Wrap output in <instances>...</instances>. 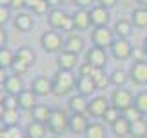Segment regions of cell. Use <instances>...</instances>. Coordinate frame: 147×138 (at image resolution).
Listing matches in <instances>:
<instances>
[{
  "mask_svg": "<svg viewBox=\"0 0 147 138\" xmlns=\"http://www.w3.org/2000/svg\"><path fill=\"white\" fill-rule=\"evenodd\" d=\"M15 58H18V60H22V62H26L27 66H33L35 64V53H33V49L31 47H27V45H24V47H20V49H16L15 51Z\"/></svg>",
  "mask_w": 147,
  "mask_h": 138,
  "instance_id": "cell-28",
  "label": "cell"
},
{
  "mask_svg": "<svg viewBox=\"0 0 147 138\" xmlns=\"http://www.w3.org/2000/svg\"><path fill=\"white\" fill-rule=\"evenodd\" d=\"M131 136L133 138H145L147 136V122L144 118L131 122Z\"/></svg>",
  "mask_w": 147,
  "mask_h": 138,
  "instance_id": "cell-29",
  "label": "cell"
},
{
  "mask_svg": "<svg viewBox=\"0 0 147 138\" xmlns=\"http://www.w3.org/2000/svg\"><path fill=\"white\" fill-rule=\"evenodd\" d=\"M115 34L118 38H129V34L133 31V22L131 20H125V18H120L115 24Z\"/></svg>",
  "mask_w": 147,
  "mask_h": 138,
  "instance_id": "cell-25",
  "label": "cell"
},
{
  "mask_svg": "<svg viewBox=\"0 0 147 138\" xmlns=\"http://www.w3.org/2000/svg\"><path fill=\"white\" fill-rule=\"evenodd\" d=\"M5 95H7V93H4V91L0 89V103H4V98H5Z\"/></svg>",
  "mask_w": 147,
  "mask_h": 138,
  "instance_id": "cell-53",
  "label": "cell"
},
{
  "mask_svg": "<svg viewBox=\"0 0 147 138\" xmlns=\"http://www.w3.org/2000/svg\"><path fill=\"white\" fill-rule=\"evenodd\" d=\"M145 138H147V136H145Z\"/></svg>",
  "mask_w": 147,
  "mask_h": 138,
  "instance_id": "cell-59",
  "label": "cell"
},
{
  "mask_svg": "<svg viewBox=\"0 0 147 138\" xmlns=\"http://www.w3.org/2000/svg\"><path fill=\"white\" fill-rule=\"evenodd\" d=\"M142 47H144V51H145V55H147V37L144 38V45H142Z\"/></svg>",
  "mask_w": 147,
  "mask_h": 138,
  "instance_id": "cell-55",
  "label": "cell"
},
{
  "mask_svg": "<svg viewBox=\"0 0 147 138\" xmlns=\"http://www.w3.org/2000/svg\"><path fill=\"white\" fill-rule=\"evenodd\" d=\"M49 7H51V5L47 4V0H40V2H36V4L31 7V11H33L35 15H47Z\"/></svg>",
  "mask_w": 147,
  "mask_h": 138,
  "instance_id": "cell-38",
  "label": "cell"
},
{
  "mask_svg": "<svg viewBox=\"0 0 147 138\" xmlns=\"http://www.w3.org/2000/svg\"><path fill=\"white\" fill-rule=\"evenodd\" d=\"M87 118H86V114L84 113H73L71 116H69V133L71 135H84L86 133V129H87Z\"/></svg>",
  "mask_w": 147,
  "mask_h": 138,
  "instance_id": "cell-9",
  "label": "cell"
},
{
  "mask_svg": "<svg viewBox=\"0 0 147 138\" xmlns=\"http://www.w3.org/2000/svg\"><path fill=\"white\" fill-rule=\"evenodd\" d=\"M5 133H7V138H24L26 135L22 133V129L18 125H13V127H5Z\"/></svg>",
  "mask_w": 147,
  "mask_h": 138,
  "instance_id": "cell-42",
  "label": "cell"
},
{
  "mask_svg": "<svg viewBox=\"0 0 147 138\" xmlns=\"http://www.w3.org/2000/svg\"><path fill=\"white\" fill-rule=\"evenodd\" d=\"M111 103L107 102L104 96H94V98H91V102H89V107H87V114H91L93 118H102L107 111V107H109Z\"/></svg>",
  "mask_w": 147,
  "mask_h": 138,
  "instance_id": "cell-14",
  "label": "cell"
},
{
  "mask_svg": "<svg viewBox=\"0 0 147 138\" xmlns=\"http://www.w3.org/2000/svg\"><path fill=\"white\" fill-rule=\"evenodd\" d=\"M0 5H5V7H11V0H0Z\"/></svg>",
  "mask_w": 147,
  "mask_h": 138,
  "instance_id": "cell-51",
  "label": "cell"
},
{
  "mask_svg": "<svg viewBox=\"0 0 147 138\" xmlns=\"http://www.w3.org/2000/svg\"><path fill=\"white\" fill-rule=\"evenodd\" d=\"M4 91L7 95H20L24 91V80L18 74H9L4 82Z\"/></svg>",
  "mask_w": 147,
  "mask_h": 138,
  "instance_id": "cell-15",
  "label": "cell"
},
{
  "mask_svg": "<svg viewBox=\"0 0 147 138\" xmlns=\"http://www.w3.org/2000/svg\"><path fill=\"white\" fill-rule=\"evenodd\" d=\"M24 7H27V4H26V0H11V9H16L20 13Z\"/></svg>",
  "mask_w": 147,
  "mask_h": 138,
  "instance_id": "cell-44",
  "label": "cell"
},
{
  "mask_svg": "<svg viewBox=\"0 0 147 138\" xmlns=\"http://www.w3.org/2000/svg\"><path fill=\"white\" fill-rule=\"evenodd\" d=\"M89 13H91V26L94 27H105L111 18L109 9L104 7V5H94V7H91Z\"/></svg>",
  "mask_w": 147,
  "mask_h": 138,
  "instance_id": "cell-11",
  "label": "cell"
},
{
  "mask_svg": "<svg viewBox=\"0 0 147 138\" xmlns=\"http://www.w3.org/2000/svg\"><path fill=\"white\" fill-rule=\"evenodd\" d=\"M67 125H69V116L65 114V111H62V109H53L51 118L47 122V129L53 135H64L65 131H69Z\"/></svg>",
  "mask_w": 147,
  "mask_h": 138,
  "instance_id": "cell-4",
  "label": "cell"
},
{
  "mask_svg": "<svg viewBox=\"0 0 147 138\" xmlns=\"http://www.w3.org/2000/svg\"><path fill=\"white\" fill-rule=\"evenodd\" d=\"M4 113H5V107H4V103H0V118H2Z\"/></svg>",
  "mask_w": 147,
  "mask_h": 138,
  "instance_id": "cell-54",
  "label": "cell"
},
{
  "mask_svg": "<svg viewBox=\"0 0 147 138\" xmlns=\"http://www.w3.org/2000/svg\"><path fill=\"white\" fill-rule=\"evenodd\" d=\"M47 4L51 5V7H55V9H56V7H58V5L62 4V0H47Z\"/></svg>",
  "mask_w": 147,
  "mask_h": 138,
  "instance_id": "cell-49",
  "label": "cell"
},
{
  "mask_svg": "<svg viewBox=\"0 0 147 138\" xmlns=\"http://www.w3.org/2000/svg\"><path fill=\"white\" fill-rule=\"evenodd\" d=\"M129 76L134 84L138 85H145L147 84V62L142 60V62H134L129 69Z\"/></svg>",
  "mask_w": 147,
  "mask_h": 138,
  "instance_id": "cell-10",
  "label": "cell"
},
{
  "mask_svg": "<svg viewBox=\"0 0 147 138\" xmlns=\"http://www.w3.org/2000/svg\"><path fill=\"white\" fill-rule=\"evenodd\" d=\"M144 55H145L144 47H142V49H140V47H133V55H131V58H133L134 62H142V60H144Z\"/></svg>",
  "mask_w": 147,
  "mask_h": 138,
  "instance_id": "cell-43",
  "label": "cell"
},
{
  "mask_svg": "<svg viewBox=\"0 0 147 138\" xmlns=\"http://www.w3.org/2000/svg\"><path fill=\"white\" fill-rule=\"evenodd\" d=\"M122 114H123V116H125V118L129 120V122H134V120H140V118H144L142 111H140V109H138L136 106H134V103H133L131 107H127V109H125V111H123Z\"/></svg>",
  "mask_w": 147,
  "mask_h": 138,
  "instance_id": "cell-35",
  "label": "cell"
},
{
  "mask_svg": "<svg viewBox=\"0 0 147 138\" xmlns=\"http://www.w3.org/2000/svg\"><path fill=\"white\" fill-rule=\"evenodd\" d=\"M91 40L96 47H111L113 42L116 40L115 31H111L109 27H94L91 33Z\"/></svg>",
  "mask_w": 147,
  "mask_h": 138,
  "instance_id": "cell-5",
  "label": "cell"
},
{
  "mask_svg": "<svg viewBox=\"0 0 147 138\" xmlns=\"http://www.w3.org/2000/svg\"><path fill=\"white\" fill-rule=\"evenodd\" d=\"M9 20H11V7L0 5V27H4Z\"/></svg>",
  "mask_w": 147,
  "mask_h": 138,
  "instance_id": "cell-41",
  "label": "cell"
},
{
  "mask_svg": "<svg viewBox=\"0 0 147 138\" xmlns=\"http://www.w3.org/2000/svg\"><path fill=\"white\" fill-rule=\"evenodd\" d=\"M64 51H69V53H75V55H80L84 51V38L76 33H71L67 37L65 44H64Z\"/></svg>",
  "mask_w": 147,
  "mask_h": 138,
  "instance_id": "cell-18",
  "label": "cell"
},
{
  "mask_svg": "<svg viewBox=\"0 0 147 138\" xmlns=\"http://www.w3.org/2000/svg\"><path fill=\"white\" fill-rule=\"evenodd\" d=\"M58 69H64V71H73L76 67L78 62V55L69 53V51H60L58 53Z\"/></svg>",
  "mask_w": 147,
  "mask_h": 138,
  "instance_id": "cell-17",
  "label": "cell"
},
{
  "mask_svg": "<svg viewBox=\"0 0 147 138\" xmlns=\"http://www.w3.org/2000/svg\"><path fill=\"white\" fill-rule=\"evenodd\" d=\"M120 113H122L120 109H116L115 106H109V107H107V111H105V114H104V116H102V118L105 120V124H115L116 120L122 116Z\"/></svg>",
  "mask_w": 147,
  "mask_h": 138,
  "instance_id": "cell-34",
  "label": "cell"
},
{
  "mask_svg": "<svg viewBox=\"0 0 147 138\" xmlns=\"http://www.w3.org/2000/svg\"><path fill=\"white\" fill-rule=\"evenodd\" d=\"M13 62H15V53H13V51L7 49V47L0 49V67L7 69V67L13 66Z\"/></svg>",
  "mask_w": 147,
  "mask_h": 138,
  "instance_id": "cell-33",
  "label": "cell"
},
{
  "mask_svg": "<svg viewBox=\"0 0 147 138\" xmlns=\"http://www.w3.org/2000/svg\"><path fill=\"white\" fill-rule=\"evenodd\" d=\"M111 133L115 135L116 138H125V136H129L131 135V122H129V120L123 116L118 118L115 124H111Z\"/></svg>",
  "mask_w": 147,
  "mask_h": 138,
  "instance_id": "cell-16",
  "label": "cell"
},
{
  "mask_svg": "<svg viewBox=\"0 0 147 138\" xmlns=\"http://www.w3.org/2000/svg\"><path fill=\"white\" fill-rule=\"evenodd\" d=\"M109 80H111V84H113V85H116V87H123V85H125L129 80H131V76H129V73L116 69V71H113V73H111Z\"/></svg>",
  "mask_w": 147,
  "mask_h": 138,
  "instance_id": "cell-30",
  "label": "cell"
},
{
  "mask_svg": "<svg viewBox=\"0 0 147 138\" xmlns=\"http://www.w3.org/2000/svg\"><path fill=\"white\" fill-rule=\"evenodd\" d=\"M51 138H58V136H51Z\"/></svg>",
  "mask_w": 147,
  "mask_h": 138,
  "instance_id": "cell-58",
  "label": "cell"
},
{
  "mask_svg": "<svg viewBox=\"0 0 147 138\" xmlns=\"http://www.w3.org/2000/svg\"><path fill=\"white\" fill-rule=\"evenodd\" d=\"M36 106V95L33 91H22L18 95V107L24 109V111H31L33 107Z\"/></svg>",
  "mask_w": 147,
  "mask_h": 138,
  "instance_id": "cell-24",
  "label": "cell"
},
{
  "mask_svg": "<svg viewBox=\"0 0 147 138\" xmlns=\"http://www.w3.org/2000/svg\"><path fill=\"white\" fill-rule=\"evenodd\" d=\"M36 2H40V0H26V4H27V7H29V9H31Z\"/></svg>",
  "mask_w": 147,
  "mask_h": 138,
  "instance_id": "cell-50",
  "label": "cell"
},
{
  "mask_svg": "<svg viewBox=\"0 0 147 138\" xmlns=\"http://www.w3.org/2000/svg\"><path fill=\"white\" fill-rule=\"evenodd\" d=\"M11 71H13V74H18V76H22V74H26L27 71H29V66L26 64V62H22L18 58H15L13 66H11Z\"/></svg>",
  "mask_w": 147,
  "mask_h": 138,
  "instance_id": "cell-37",
  "label": "cell"
},
{
  "mask_svg": "<svg viewBox=\"0 0 147 138\" xmlns=\"http://www.w3.org/2000/svg\"><path fill=\"white\" fill-rule=\"evenodd\" d=\"M51 113H53V109H51L49 106H46V103H36V106L31 109L33 120H36V122H42V124H47V122H49Z\"/></svg>",
  "mask_w": 147,
  "mask_h": 138,
  "instance_id": "cell-20",
  "label": "cell"
},
{
  "mask_svg": "<svg viewBox=\"0 0 147 138\" xmlns=\"http://www.w3.org/2000/svg\"><path fill=\"white\" fill-rule=\"evenodd\" d=\"M5 42H7V33H5L4 27H0V49L5 47Z\"/></svg>",
  "mask_w": 147,
  "mask_h": 138,
  "instance_id": "cell-47",
  "label": "cell"
},
{
  "mask_svg": "<svg viewBox=\"0 0 147 138\" xmlns=\"http://www.w3.org/2000/svg\"><path fill=\"white\" fill-rule=\"evenodd\" d=\"M86 62H89L91 66L94 67H98V69H104L105 64H107V53H105V49L104 47H91L87 51V55H86Z\"/></svg>",
  "mask_w": 147,
  "mask_h": 138,
  "instance_id": "cell-8",
  "label": "cell"
},
{
  "mask_svg": "<svg viewBox=\"0 0 147 138\" xmlns=\"http://www.w3.org/2000/svg\"><path fill=\"white\" fill-rule=\"evenodd\" d=\"M64 44L65 40L55 29H49L40 37V45L46 53H60V51H64Z\"/></svg>",
  "mask_w": 147,
  "mask_h": 138,
  "instance_id": "cell-3",
  "label": "cell"
},
{
  "mask_svg": "<svg viewBox=\"0 0 147 138\" xmlns=\"http://www.w3.org/2000/svg\"><path fill=\"white\" fill-rule=\"evenodd\" d=\"M134 106L142 111V114H147V91H142L134 96Z\"/></svg>",
  "mask_w": 147,
  "mask_h": 138,
  "instance_id": "cell-36",
  "label": "cell"
},
{
  "mask_svg": "<svg viewBox=\"0 0 147 138\" xmlns=\"http://www.w3.org/2000/svg\"><path fill=\"white\" fill-rule=\"evenodd\" d=\"M93 2H94V0H75V4L78 5V7H84V9H89Z\"/></svg>",
  "mask_w": 147,
  "mask_h": 138,
  "instance_id": "cell-45",
  "label": "cell"
},
{
  "mask_svg": "<svg viewBox=\"0 0 147 138\" xmlns=\"http://www.w3.org/2000/svg\"><path fill=\"white\" fill-rule=\"evenodd\" d=\"M87 107H89V102H87V96H84L80 93L73 95L69 98V109L73 113H87Z\"/></svg>",
  "mask_w": 147,
  "mask_h": 138,
  "instance_id": "cell-19",
  "label": "cell"
},
{
  "mask_svg": "<svg viewBox=\"0 0 147 138\" xmlns=\"http://www.w3.org/2000/svg\"><path fill=\"white\" fill-rule=\"evenodd\" d=\"M76 89H78L80 95L89 96V95H93L94 91H96V84L93 82L91 76H78L76 78Z\"/></svg>",
  "mask_w": 147,
  "mask_h": 138,
  "instance_id": "cell-21",
  "label": "cell"
},
{
  "mask_svg": "<svg viewBox=\"0 0 147 138\" xmlns=\"http://www.w3.org/2000/svg\"><path fill=\"white\" fill-rule=\"evenodd\" d=\"M31 91L36 96H47L53 93V80H49L47 76H36L31 84Z\"/></svg>",
  "mask_w": 147,
  "mask_h": 138,
  "instance_id": "cell-12",
  "label": "cell"
},
{
  "mask_svg": "<svg viewBox=\"0 0 147 138\" xmlns=\"http://www.w3.org/2000/svg\"><path fill=\"white\" fill-rule=\"evenodd\" d=\"M111 55L116 60H127L133 55V45L127 38H116L111 45Z\"/></svg>",
  "mask_w": 147,
  "mask_h": 138,
  "instance_id": "cell-7",
  "label": "cell"
},
{
  "mask_svg": "<svg viewBox=\"0 0 147 138\" xmlns=\"http://www.w3.org/2000/svg\"><path fill=\"white\" fill-rule=\"evenodd\" d=\"M24 138H31V136H27V135H26V136H24Z\"/></svg>",
  "mask_w": 147,
  "mask_h": 138,
  "instance_id": "cell-57",
  "label": "cell"
},
{
  "mask_svg": "<svg viewBox=\"0 0 147 138\" xmlns=\"http://www.w3.org/2000/svg\"><path fill=\"white\" fill-rule=\"evenodd\" d=\"M47 22H49V26H51V29H55V31H65V33H71L73 29H75V24H73V16H69L65 13L64 9H51L49 11V15H47Z\"/></svg>",
  "mask_w": 147,
  "mask_h": 138,
  "instance_id": "cell-2",
  "label": "cell"
},
{
  "mask_svg": "<svg viewBox=\"0 0 147 138\" xmlns=\"http://www.w3.org/2000/svg\"><path fill=\"white\" fill-rule=\"evenodd\" d=\"M94 66H91L89 62H84V64H80V67H78V76H93L94 73Z\"/></svg>",
  "mask_w": 147,
  "mask_h": 138,
  "instance_id": "cell-39",
  "label": "cell"
},
{
  "mask_svg": "<svg viewBox=\"0 0 147 138\" xmlns=\"http://www.w3.org/2000/svg\"><path fill=\"white\" fill-rule=\"evenodd\" d=\"M134 103V96L131 91L123 89V87H116V91H113L111 95V106H115L116 109H120L123 113L127 107H131Z\"/></svg>",
  "mask_w": 147,
  "mask_h": 138,
  "instance_id": "cell-6",
  "label": "cell"
},
{
  "mask_svg": "<svg viewBox=\"0 0 147 138\" xmlns=\"http://www.w3.org/2000/svg\"><path fill=\"white\" fill-rule=\"evenodd\" d=\"M33 16L31 15H27V13H18L15 16V20H13V26H15V29H18L22 33H27V31H31L33 29Z\"/></svg>",
  "mask_w": 147,
  "mask_h": 138,
  "instance_id": "cell-22",
  "label": "cell"
},
{
  "mask_svg": "<svg viewBox=\"0 0 147 138\" xmlns=\"http://www.w3.org/2000/svg\"><path fill=\"white\" fill-rule=\"evenodd\" d=\"M2 124L4 127H13L18 125V109H5V113L2 114Z\"/></svg>",
  "mask_w": 147,
  "mask_h": 138,
  "instance_id": "cell-31",
  "label": "cell"
},
{
  "mask_svg": "<svg viewBox=\"0 0 147 138\" xmlns=\"http://www.w3.org/2000/svg\"><path fill=\"white\" fill-rule=\"evenodd\" d=\"M26 135L31 136V138H46V135H47V124H42V122L33 120V122L27 124Z\"/></svg>",
  "mask_w": 147,
  "mask_h": 138,
  "instance_id": "cell-23",
  "label": "cell"
},
{
  "mask_svg": "<svg viewBox=\"0 0 147 138\" xmlns=\"http://www.w3.org/2000/svg\"><path fill=\"white\" fill-rule=\"evenodd\" d=\"M131 22L134 27L138 29H144L147 27V7H136L131 15Z\"/></svg>",
  "mask_w": 147,
  "mask_h": 138,
  "instance_id": "cell-26",
  "label": "cell"
},
{
  "mask_svg": "<svg viewBox=\"0 0 147 138\" xmlns=\"http://www.w3.org/2000/svg\"><path fill=\"white\" fill-rule=\"evenodd\" d=\"M4 107L5 109H18V95H5Z\"/></svg>",
  "mask_w": 147,
  "mask_h": 138,
  "instance_id": "cell-40",
  "label": "cell"
},
{
  "mask_svg": "<svg viewBox=\"0 0 147 138\" xmlns=\"http://www.w3.org/2000/svg\"><path fill=\"white\" fill-rule=\"evenodd\" d=\"M138 4H142V7H147V0H138Z\"/></svg>",
  "mask_w": 147,
  "mask_h": 138,
  "instance_id": "cell-56",
  "label": "cell"
},
{
  "mask_svg": "<svg viewBox=\"0 0 147 138\" xmlns=\"http://www.w3.org/2000/svg\"><path fill=\"white\" fill-rule=\"evenodd\" d=\"M76 87V78L73 76L71 71H64V69H58L55 73L53 78V95L55 96H67L73 89Z\"/></svg>",
  "mask_w": 147,
  "mask_h": 138,
  "instance_id": "cell-1",
  "label": "cell"
},
{
  "mask_svg": "<svg viewBox=\"0 0 147 138\" xmlns=\"http://www.w3.org/2000/svg\"><path fill=\"white\" fill-rule=\"evenodd\" d=\"M71 16H73L75 29H78V31H86V29H89V27H91V13H89V9L78 7Z\"/></svg>",
  "mask_w": 147,
  "mask_h": 138,
  "instance_id": "cell-13",
  "label": "cell"
},
{
  "mask_svg": "<svg viewBox=\"0 0 147 138\" xmlns=\"http://www.w3.org/2000/svg\"><path fill=\"white\" fill-rule=\"evenodd\" d=\"M84 138H105V127L98 122H91L84 133Z\"/></svg>",
  "mask_w": 147,
  "mask_h": 138,
  "instance_id": "cell-27",
  "label": "cell"
},
{
  "mask_svg": "<svg viewBox=\"0 0 147 138\" xmlns=\"http://www.w3.org/2000/svg\"><path fill=\"white\" fill-rule=\"evenodd\" d=\"M91 78H93V82L96 84V89H105L107 85L111 84V80L105 76L104 69H98V67L94 69V73H93V76H91Z\"/></svg>",
  "mask_w": 147,
  "mask_h": 138,
  "instance_id": "cell-32",
  "label": "cell"
},
{
  "mask_svg": "<svg viewBox=\"0 0 147 138\" xmlns=\"http://www.w3.org/2000/svg\"><path fill=\"white\" fill-rule=\"evenodd\" d=\"M118 0H98V5H104V7L107 9H111V7H115Z\"/></svg>",
  "mask_w": 147,
  "mask_h": 138,
  "instance_id": "cell-46",
  "label": "cell"
},
{
  "mask_svg": "<svg viewBox=\"0 0 147 138\" xmlns=\"http://www.w3.org/2000/svg\"><path fill=\"white\" fill-rule=\"evenodd\" d=\"M5 78H7V73H5V69H4V67H0V85H4Z\"/></svg>",
  "mask_w": 147,
  "mask_h": 138,
  "instance_id": "cell-48",
  "label": "cell"
},
{
  "mask_svg": "<svg viewBox=\"0 0 147 138\" xmlns=\"http://www.w3.org/2000/svg\"><path fill=\"white\" fill-rule=\"evenodd\" d=\"M0 138H7V133H5V127H0Z\"/></svg>",
  "mask_w": 147,
  "mask_h": 138,
  "instance_id": "cell-52",
  "label": "cell"
}]
</instances>
